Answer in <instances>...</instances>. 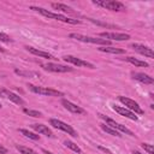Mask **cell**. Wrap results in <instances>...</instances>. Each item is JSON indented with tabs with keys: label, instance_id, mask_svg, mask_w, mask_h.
Instances as JSON below:
<instances>
[{
	"label": "cell",
	"instance_id": "30bf717a",
	"mask_svg": "<svg viewBox=\"0 0 154 154\" xmlns=\"http://www.w3.org/2000/svg\"><path fill=\"white\" fill-rule=\"evenodd\" d=\"M100 36L103 37L105 40H113V41H126L130 38L129 34H123V32H100Z\"/></svg>",
	"mask_w": 154,
	"mask_h": 154
},
{
	"label": "cell",
	"instance_id": "e575fe53",
	"mask_svg": "<svg viewBox=\"0 0 154 154\" xmlns=\"http://www.w3.org/2000/svg\"><path fill=\"white\" fill-rule=\"evenodd\" d=\"M0 107H1V103H0Z\"/></svg>",
	"mask_w": 154,
	"mask_h": 154
},
{
	"label": "cell",
	"instance_id": "5b68a950",
	"mask_svg": "<svg viewBox=\"0 0 154 154\" xmlns=\"http://www.w3.org/2000/svg\"><path fill=\"white\" fill-rule=\"evenodd\" d=\"M49 124H51L53 128H55V129H59V130H61V131H64V132H67V135H71L72 137H77V136H78V134L75 131V129H73L71 125H69V124H66V123H64V122H61V120H59V119L51 118V119H49Z\"/></svg>",
	"mask_w": 154,
	"mask_h": 154
},
{
	"label": "cell",
	"instance_id": "484cf974",
	"mask_svg": "<svg viewBox=\"0 0 154 154\" xmlns=\"http://www.w3.org/2000/svg\"><path fill=\"white\" fill-rule=\"evenodd\" d=\"M23 112H24L25 114H28V116H31V117H35V118H37V117H41V112H38V111H35V109L24 108V109H23Z\"/></svg>",
	"mask_w": 154,
	"mask_h": 154
},
{
	"label": "cell",
	"instance_id": "8992f818",
	"mask_svg": "<svg viewBox=\"0 0 154 154\" xmlns=\"http://www.w3.org/2000/svg\"><path fill=\"white\" fill-rule=\"evenodd\" d=\"M119 101L129 109V111H134V113H137V114H143L144 112H143V109L140 107V105L135 101V100H132V99H129V97H126V96H119Z\"/></svg>",
	"mask_w": 154,
	"mask_h": 154
},
{
	"label": "cell",
	"instance_id": "ac0fdd59",
	"mask_svg": "<svg viewBox=\"0 0 154 154\" xmlns=\"http://www.w3.org/2000/svg\"><path fill=\"white\" fill-rule=\"evenodd\" d=\"M100 52H103V53H111V54H123L125 53V49H122V48H116V47H111V46H105V47H100L97 48Z\"/></svg>",
	"mask_w": 154,
	"mask_h": 154
},
{
	"label": "cell",
	"instance_id": "7a4b0ae2",
	"mask_svg": "<svg viewBox=\"0 0 154 154\" xmlns=\"http://www.w3.org/2000/svg\"><path fill=\"white\" fill-rule=\"evenodd\" d=\"M71 38H75L77 41L81 42H88V43H94V45H103V46H109L111 41L105 40V38H97V37H91V36H85V35H81V34H76V32H71L69 35Z\"/></svg>",
	"mask_w": 154,
	"mask_h": 154
},
{
	"label": "cell",
	"instance_id": "4fadbf2b",
	"mask_svg": "<svg viewBox=\"0 0 154 154\" xmlns=\"http://www.w3.org/2000/svg\"><path fill=\"white\" fill-rule=\"evenodd\" d=\"M131 77L134 79L141 82V83H144V84H153L154 83V78L147 73H143V72H131Z\"/></svg>",
	"mask_w": 154,
	"mask_h": 154
},
{
	"label": "cell",
	"instance_id": "8fae6325",
	"mask_svg": "<svg viewBox=\"0 0 154 154\" xmlns=\"http://www.w3.org/2000/svg\"><path fill=\"white\" fill-rule=\"evenodd\" d=\"M130 47L135 52H137V53H140V54H142L144 57H148V58H152V59L154 58V53H153L152 48H149L147 46H143V45H140V43H132Z\"/></svg>",
	"mask_w": 154,
	"mask_h": 154
},
{
	"label": "cell",
	"instance_id": "ba28073f",
	"mask_svg": "<svg viewBox=\"0 0 154 154\" xmlns=\"http://www.w3.org/2000/svg\"><path fill=\"white\" fill-rule=\"evenodd\" d=\"M42 69L46 71H51V72H71L73 71L72 67L65 66V65H60V64H54V63H47V64H41Z\"/></svg>",
	"mask_w": 154,
	"mask_h": 154
},
{
	"label": "cell",
	"instance_id": "3957f363",
	"mask_svg": "<svg viewBox=\"0 0 154 154\" xmlns=\"http://www.w3.org/2000/svg\"><path fill=\"white\" fill-rule=\"evenodd\" d=\"M28 88L30 91L38 94V95H45V96H64V93L52 89V88H46V87H38L34 84H28Z\"/></svg>",
	"mask_w": 154,
	"mask_h": 154
},
{
	"label": "cell",
	"instance_id": "9c48e42d",
	"mask_svg": "<svg viewBox=\"0 0 154 154\" xmlns=\"http://www.w3.org/2000/svg\"><path fill=\"white\" fill-rule=\"evenodd\" d=\"M63 59L66 63H70V64L76 65V66H84V67H89V69H95V66L91 63H89L87 60H83L81 58L73 57V55H65V57H63Z\"/></svg>",
	"mask_w": 154,
	"mask_h": 154
},
{
	"label": "cell",
	"instance_id": "d6a6232c",
	"mask_svg": "<svg viewBox=\"0 0 154 154\" xmlns=\"http://www.w3.org/2000/svg\"><path fill=\"white\" fill-rule=\"evenodd\" d=\"M132 154H142V153H141V152H138V150H134V152H132Z\"/></svg>",
	"mask_w": 154,
	"mask_h": 154
},
{
	"label": "cell",
	"instance_id": "e0dca14e",
	"mask_svg": "<svg viewBox=\"0 0 154 154\" xmlns=\"http://www.w3.org/2000/svg\"><path fill=\"white\" fill-rule=\"evenodd\" d=\"M25 49H26L29 53L34 54V55H37V57H41V58H45V59H54V57H53L51 53H48V52L40 51V49H36V48L29 47V46H25Z\"/></svg>",
	"mask_w": 154,
	"mask_h": 154
},
{
	"label": "cell",
	"instance_id": "52a82bcc",
	"mask_svg": "<svg viewBox=\"0 0 154 154\" xmlns=\"http://www.w3.org/2000/svg\"><path fill=\"white\" fill-rule=\"evenodd\" d=\"M100 117L106 122L107 125H109L111 128L116 129L117 131H119V132H124V134H126V135H129V136H135L134 132H132L130 129H128L126 126H124V125L117 123L116 120H113V119H111V118H108V117H106V116H102V114H100Z\"/></svg>",
	"mask_w": 154,
	"mask_h": 154
},
{
	"label": "cell",
	"instance_id": "d6986e66",
	"mask_svg": "<svg viewBox=\"0 0 154 154\" xmlns=\"http://www.w3.org/2000/svg\"><path fill=\"white\" fill-rule=\"evenodd\" d=\"M125 60L129 61L130 64L135 65V66H138V67H148V63H147V61L140 60V59L134 58V57H128V58H125Z\"/></svg>",
	"mask_w": 154,
	"mask_h": 154
},
{
	"label": "cell",
	"instance_id": "7c38bea8",
	"mask_svg": "<svg viewBox=\"0 0 154 154\" xmlns=\"http://www.w3.org/2000/svg\"><path fill=\"white\" fill-rule=\"evenodd\" d=\"M61 105H63L67 111H70L71 113H75V114H83V113L85 112L82 107L75 105L73 102H71V101H69V100H66V99H63V100H61Z\"/></svg>",
	"mask_w": 154,
	"mask_h": 154
},
{
	"label": "cell",
	"instance_id": "2e32d148",
	"mask_svg": "<svg viewBox=\"0 0 154 154\" xmlns=\"http://www.w3.org/2000/svg\"><path fill=\"white\" fill-rule=\"evenodd\" d=\"M31 128L38 132V134H42L47 137H53V132L51 131V129L47 126V125H43V124H31Z\"/></svg>",
	"mask_w": 154,
	"mask_h": 154
},
{
	"label": "cell",
	"instance_id": "5bb4252c",
	"mask_svg": "<svg viewBox=\"0 0 154 154\" xmlns=\"http://www.w3.org/2000/svg\"><path fill=\"white\" fill-rule=\"evenodd\" d=\"M112 108H113V111H116V112H117V113H119L120 116H124L125 118H129V119H131V120H137V119H138V118H137V116H136L134 112L129 111V109H128V108H125V107L113 105V106H112Z\"/></svg>",
	"mask_w": 154,
	"mask_h": 154
},
{
	"label": "cell",
	"instance_id": "6da1fadb",
	"mask_svg": "<svg viewBox=\"0 0 154 154\" xmlns=\"http://www.w3.org/2000/svg\"><path fill=\"white\" fill-rule=\"evenodd\" d=\"M31 10L38 12L40 14L47 17V18H51V19H57V20H60V22H64V23H69V24H79L81 20L78 19H73V18H69L64 14H59V13H54V12H51L46 8H42V7H36V6H31L30 7Z\"/></svg>",
	"mask_w": 154,
	"mask_h": 154
},
{
	"label": "cell",
	"instance_id": "277c9868",
	"mask_svg": "<svg viewBox=\"0 0 154 154\" xmlns=\"http://www.w3.org/2000/svg\"><path fill=\"white\" fill-rule=\"evenodd\" d=\"M93 4H95L97 6H101L103 8L111 10V11H116V12L125 10V6L122 2L114 1V0H93Z\"/></svg>",
	"mask_w": 154,
	"mask_h": 154
},
{
	"label": "cell",
	"instance_id": "836d02e7",
	"mask_svg": "<svg viewBox=\"0 0 154 154\" xmlns=\"http://www.w3.org/2000/svg\"><path fill=\"white\" fill-rule=\"evenodd\" d=\"M4 52H5V51H4L2 48H0V53H4Z\"/></svg>",
	"mask_w": 154,
	"mask_h": 154
},
{
	"label": "cell",
	"instance_id": "4dcf8cb0",
	"mask_svg": "<svg viewBox=\"0 0 154 154\" xmlns=\"http://www.w3.org/2000/svg\"><path fill=\"white\" fill-rule=\"evenodd\" d=\"M99 148H100V149H101V150H103V152H107V153H108V154H112V153H111V152H109V150H108V149H106V148H103V147H101V146H99Z\"/></svg>",
	"mask_w": 154,
	"mask_h": 154
},
{
	"label": "cell",
	"instance_id": "ffe728a7",
	"mask_svg": "<svg viewBox=\"0 0 154 154\" xmlns=\"http://www.w3.org/2000/svg\"><path fill=\"white\" fill-rule=\"evenodd\" d=\"M14 73H16V75H19V76H22V77H38V76H40V75H38L37 72H35V71H24V70H18V69L14 70Z\"/></svg>",
	"mask_w": 154,
	"mask_h": 154
},
{
	"label": "cell",
	"instance_id": "7402d4cb",
	"mask_svg": "<svg viewBox=\"0 0 154 154\" xmlns=\"http://www.w3.org/2000/svg\"><path fill=\"white\" fill-rule=\"evenodd\" d=\"M18 131H19L20 134H23L25 137L30 138V140L37 141V140L40 138V136H38V135H36V134H34V132H30V131H29V130H26V129H18Z\"/></svg>",
	"mask_w": 154,
	"mask_h": 154
},
{
	"label": "cell",
	"instance_id": "44dd1931",
	"mask_svg": "<svg viewBox=\"0 0 154 154\" xmlns=\"http://www.w3.org/2000/svg\"><path fill=\"white\" fill-rule=\"evenodd\" d=\"M101 129H102L105 132H107V134H109V135H112V136H116V137H120V136H122L119 131H117L116 129L111 128V126L107 125V124H101Z\"/></svg>",
	"mask_w": 154,
	"mask_h": 154
},
{
	"label": "cell",
	"instance_id": "f1b7e54d",
	"mask_svg": "<svg viewBox=\"0 0 154 154\" xmlns=\"http://www.w3.org/2000/svg\"><path fill=\"white\" fill-rule=\"evenodd\" d=\"M88 20H90V22H93V23H95V24H99V25H102V26H107V28H113V25H111V24H107V23H101V22H99V20H95V19H93V18H87Z\"/></svg>",
	"mask_w": 154,
	"mask_h": 154
},
{
	"label": "cell",
	"instance_id": "1f68e13d",
	"mask_svg": "<svg viewBox=\"0 0 154 154\" xmlns=\"http://www.w3.org/2000/svg\"><path fill=\"white\" fill-rule=\"evenodd\" d=\"M42 152H43V153H45V154H54V153H52V152H48V150H47V149H43V150H42Z\"/></svg>",
	"mask_w": 154,
	"mask_h": 154
},
{
	"label": "cell",
	"instance_id": "f546056e",
	"mask_svg": "<svg viewBox=\"0 0 154 154\" xmlns=\"http://www.w3.org/2000/svg\"><path fill=\"white\" fill-rule=\"evenodd\" d=\"M6 153H7V149L2 144H0V154H6Z\"/></svg>",
	"mask_w": 154,
	"mask_h": 154
},
{
	"label": "cell",
	"instance_id": "9a60e30c",
	"mask_svg": "<svg viewBox=\"0 0 154 154\" xmlns=\"http://www.w3.org/2000/svg\"><path fill=\"white\" fill-rule=\"evenodd\" d=\"M0 94L4 95L5 97H7L8 100H11L12 102L17 103V105H24V103H25L24 100H23L20 96H18L17 94H14V93H12V91H10V90H7V89H2V90H0Z\"/></svg>",
	"mask_w": 154,
	"mask_h": 154
},
{
	"label": "cell",
	"instance_id": "4316f807",
	"mask_svg": "<svg viewBox=\"0 0 154 154\" xmlns=\"http://www.w3.org/2000/svg\"><path fill=\"white\" fill-rule=\"evenodd\" d=\"M142 148L148 153V154H154V148H153V144H149V143H142L141 144Z\"/></svg>",
	"mask_w": 154,
	"mask_h": 154
},
{
	"label": "cell",
	"instance_id": "cb8c5ba5",
	"mask_svg": "<svg viewBox=\"0 0 154 154\" xmlns=\"http://www.w3.org/2000/svg\"><path fill=\"white\" fill-rule=\"evenodd\" d=\"M64 144L67 147V148H70L71 150H73V152H76V153H82V150H81V148L76 144V143H73L72 141H69V140H66V141H64Z\"/></svg>",
	"mask_w": 154,
	"mask_h": 154
},
{
	"label": "cell",
	"instance_id": "d4e9b609",
	"mask_svg": "<svg viewBox=\"0 0 154 154\" xmlns=\"http://www.w3.org/2000/svg\"><path fill=\"white\" fill-rule=\"evenodd\" d=\"M16 149H17V150H19L22 154H37L34 149H31V148H29V147L19 146V144H17V146H16Z\"/></svg>",
	"mask_w": 154,
	"mask_h": 154
},
{
	"label": "cell",
	"instance_id": "83f0119b",
	"mask_svg": "<svg viewBox=\"0 0 154 154\" xmlns=\"http://www.w3.org/2000/svg\"><path fill=\"white\" fill-rule=\"evenodd\" d=\"M0 41H1V42H6V43H10V42H12L13 40H12L8 35H6V34H4V32H0Z\"/></svg>",
	"mask_w": 154,
	"mask_h": 154
},
{
	"label": "cell",
	"instance_id": "603a6c76",
	"mask_svg": "<svg viewBox=\"0 0 154 154\" xmlns=\"http://www.w3.org/2000/svg\"><path fill=\"white\" fill-rule=\"evenodd\" d=\"M52 7L55 8V10H60V11H63V12H72V8L69 7L67 5H64V4L53 2V4H52Z\"/></svg>",
	"mask_w": 154,
	"mask_h": 154
}]
</instances>
